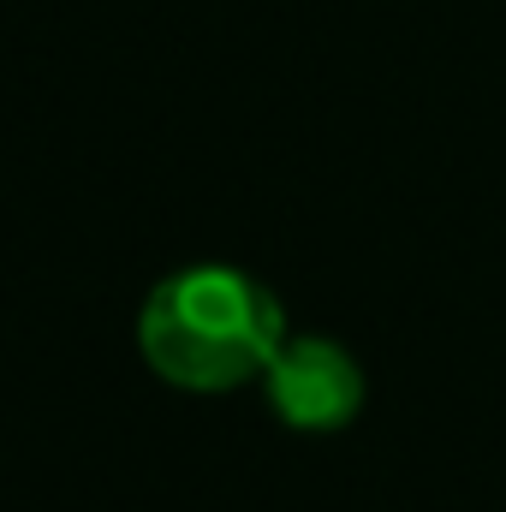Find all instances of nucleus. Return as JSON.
Instances as JSON below:
<instances>
[{"label":"nucleus","mask_w":506,"mask_h":512,"mask_svg":"<svg viewBox=\"0 0 506 512\" xmlns=\"http://www.w3.org/2000/svg\"><path fill=\"white\" fill-rule=\"evenodd\" d=\"M286 340L280 298L245 268L197 262L167 274L137 316V346L161 382L185 393H227L256 382Z\"/></svg>","instance_id":"f257e3e1"},{"label":"nucleus","mask_w":506,"mask_h":512,"mask_svg":"<svg viewBox=\"0 0 506 512\" xmlns=\"http://www.w3.org/2000/svg\"><path fill=\"white\" fill-rule=\"evenodd\" d=\"M268 405L298 435H334L364 411V370L340 340L322 334H286L274 364L262 370Z\"/></svg>","instance_id":"f03ea898"}]
</instances>
